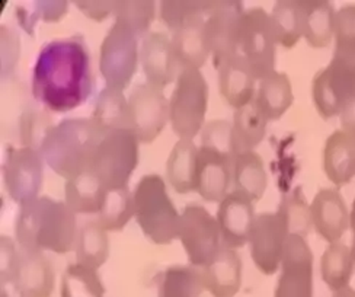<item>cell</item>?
Masks as SVG:
<instances>
[{
    "label": "cell",
    "mask_w": 355,
    "mask_h": 297,
    "mask_svg": "<svg viewBox=\"0 0 355 297\" xmlns=\"http://www.w3.org/2000/svg\"><path fill=\"white\" fill-rule=\"evenodd\" d=\"M92 89L91 56L82 38L53 40L40 50L31 91L41 105L51 112H69L85 103Z\"/></svg>",
    "instance_id": "obj_1"
},
{
    "label": "cell",
    "mask_w": 355,
    "mask_h": 297,
    "mask_svg": "<svg viewBox=\"0 0 355 297\" xmlns=\"http://www.w3.org/2000/svg\"><path fill=\"white\" fill-rule=\"evenodd\" d=\"M15 233L24 249L67 254L76 239V213L67 203L35 198L21 205Z\"/></svg>",
    "instance_id": "obj_2"
},
{
    "label": "cell",
    "mask_w": 355,
    "mask_h": 297,
    "mask_svg": "<svg viewBox=\"0 0 355 297\" xmlns=\"http://www.w3.org/2000/svg\"><path fill=\"white\" fill-rule=\"evenodd\" d=\"M105 133L94 118H67L49 130L40 153L55 173L70 180L89 169Z\"/></svg>",
    "instance_id": "obj_3"
},
{
    "label": "cell",
    "mask_w": 355,
    "mask_h": 297,
    "mask_svg": "<svg viewBox=\"0 0 355 297\" xmlns=\"http://www.w3.org/2000/svg\"><path fill=\"white\" fill-rule=\"evenodd\" d=\"M135 210L143 233L155 244H171L178 237L180 214L166 194V185L159 175L141 178L135 191Z\"/></svg>",
    "instance_id": "obj_4"
},
{
    "label": "cell",
    "mask_w": 355,
    "mask_h": 297,
    "mask_svg": "<svg viewBox=\"0 0 355 297\" xmlns=\"http://www.w3.org/2000/svg\"><path fill=\"white\" fill-rule=\"evenodd\" d=\"M355 95V47H335L329 65L319 70L312 83V96L324 120L339 117Z\"/></svg>",
    "instance_id": "obj_5"
},
{
    "label": "cell",
    "mask_w": 355,
    "mask_h": 297,
    "mask_svg": "<svg viewBox=\"0 0 355 297\" xmlns=\"http://www.w3.org/2000/svg\"><path fill=\"white\" fill-rule=\"evenodd\" d=\"M278 40L270 13L262 8L243 12L239 22L238 54L259 82L275 70Z\"/></svg>",
    "instance_id": "obj_6"
},
{
    "label": "cell",
    "mask_w": 355,
    "mask_h": 297,
    "mask_svg": "<svg viewBox=\"0 0 355 297\" xmlns=\"http://www.w3.org/2000/svg\"><path fill=\"white\" fill-rule=\"evenodd\" d=\"M209 107V85L200 70L180 73L169 99V121L180 139H194L204 127Z\"/></svg>",
    "instance_id": "obj_7"
},
{
    "label": "cell",
    "mask_w": 355,
    "mask_h": 297,
    "mask_svg": "<svg viewBox=\"0 0 355 297\" xmlns=\"http://www.w3.org/2000/svg\"><path fill=\"white\" fill-rule=\"evenodd\" d=\"M139 143L132 130L118 128L107 131L87 171L92 172L107 189L125 187L137 165Z\"/></svg>",
    "instance_id": "obj_8"
},
{
    "label": "cell",
    "mask_w": 355,
    "mask_h": 297,
    "mask_svg": "<svg viewBox=\"0 0 355 297\" xmlns=\"http://www.w3.org/2000/svg\"><path fill=\"white\" fill-rule=\"evenodd\" d=\"M139 37L124 24L115 21L101 44L99 70L105 86L123 91L137 71L140 60Z\"/></svg>",
    "instance_id": "obj_9"
},
{
    "label": "cell",
    "mask_w": 355,
    "mask_h": 297,
    "mask_svg": "<svg viewBox=\"0 0 355 297\" xmlns=\"http://www.w3.org/2000/svg\"><path fill=\"white\" fill-rule=\"evenodd\" d=\"M178 237L184 245L189 264L197 269L209 264L223 246L217 219L198 204L185 207L180 216Z\"/></svg>",
    "instance_id": "obj_10"
},
{
    "label": "cell",
    "mask_w": 355,
    "mask_h": 297,
    "mask_svg": "<svg viewBox=\"0 0 355 297\" xmlns=\"http://www.w3.org/2000/svg\"><path fill=\"white\" fill-rule=\"evenodd\" d=\"M204 31L209 44L214 69L238 54L239 22L245 12L243 5L234 0L204 2Z\"/></svg>",
    "instance_id": "obj_11"
},
{
    "label": "cell",
    "mask_w": 355,
    "mask_h": 297,
    "mask_svg": "<svg viewBox=\"0 0 355 297\" xmlns=\"http://www.w3.org/2000/svg\"><path fill=\"white\" fill-rule=\"evenodd\" d=\"M128 107L131 130L139 142L152 143L169 120V102L162 87L152 83H139L130 92Z\"/></svg>",
    "instance_id": "obj_12"
},
{
    "label": "cell",
    "mask_w": 355,
    "mask_h": 297,
    "mask_svg": "<svg viewBox=\"0 0 355 297\" xmlns=\"http://www.w3.org/2000/svg\"><path fill=\"white\" fill-rule=\"evenodd\" d=\"M274 297H313V254L304 237L288 235Z\"/></svg>",
    "instance_id": "obj_13"
},
{
    "label": "cell",
    "mask_w": 355,
    "mask_h": 297,
    "mask_svg": "<svg viewBox=\"0 0 355 297\" xmlns=\"http://www.w3.org/2000/svg\"><path fill=\"white\" fill-rule=\"evenodd\" d=\"M42 155L34 147L10 148L3 165V181L13 201L24 205L38 198L42 187Z\"/></svg>",
    "instance_id": "obj_14"
},
{
    "label": "cell",
    "mask_w": 355,
    "mask_h": 297,
    "mask_svg": "<svg viewBox=\"0 0 355 297\" xmlns=\"http://www.w3.org/2000/svg\"><path fill=\"white\" fill-rule=\"evenodd\" d=\"M287 237L286 223L277 212L257 214L248 244L250 257L261 273L272 275L279 270Z\"/></svg>",
    "instance_id": "obj_15"
},
{
    "label": "cell",
    "mask_w": 355,
    "mask_h": 297,
    "mask_svg": "<svg viewBox=\"0 0 355 297\" xmlns=\"http://www.w3.org/2000/svg\"><path fill=\"white\" fill-rule=\"evenodd\" d=\"M5 283L13 285L18 297H50L54 289V270L41 251L21 248Z\"/></svg>",
    "instance_id": "obj_16"
},
{
    "label": "cell",
    "mask_w": 355,
    "mask_h": 297,
    "mask_svg": "<svg viewBox=\"0 0 355 297\" xmlns=\"http://www.w3.org/2000/svg\"><path fill=\"white\" fill-rule=\"evenodd\" d=\"M216 219L220 228L221 245L232 249L242 248L249 242L257 219L254 201L232 191L220 201Z\"/></svg>",
    "instance_id": "obj_17"
},
{
    "label": "cell",
    "mask_w": 355,
    "mask_h": 297,
    "mask_svg": "<svg viewBox=\"0 0 355 297\" xmlns=\"http://www.w3.org/2000/svg\"><path fill=\"white\" fill-rule=\"evenodd\" d=\"M140 63L147 83L159 87L168 86L181 73L172 49V41L164 33H149L141 40Z\"/></svg>",
    "instance_id": "obj_18"
},
{
    "label": "cell",
    "mask_w": 355,
    "mask_h": 297,
    "mask_svg": "<svg viewBox=\"0 0 355 297\" xmlns=\"http://www.w3.org/2000/svg\"><path fill=\"white\" fill-rule=\"evenodd\" d=\"M233 158L209 147L198 148L197 192L210 203H220L232 187Z\"/></svg>",
    "instance_id": "obj_19"
},
{
    "label": "cell",
    "mask_w": 355,
    "mask_h": 297,
    "mask_svg": "<svg viewBox=\"0 0 355 297\" xmlns=\"http://www.w3.org/2000/svg\"><path fill=\"white\" fill-rule=\"evenodd\" d=\"M312 221L316 233L324 241L339 242L349 229V210L341 192L334 188L318 191L312 204Z\"/></svg>",
    "instance_id": "obj_20"
},
{
    "label": "cell",
    "mask_w": 355,
    "mask_h": 297,
    "mask_svg": "<svg viewBox=\"0 0 355 297\" xmlns=\"http://www.w3.org/2000/svg\"><path fill=\"white\" fill-rule=\"evenodd\" d=\"M201 274L204 289L213 297H234L242 285V260L236 249L221 246Z\"/></svg>",
    "instance_id": "obj_21"
},
{
    "label": "cell",
    "mask_w": 355,
    "mask_h": 297,
    "mask_svg": "<svg viewBox=\"0 0 355 297\" xmlns=\"http://www.w3.org/2000/svg\"><path fill=\"white\" fill-rule=\"evenodd\" d=\"M217 71L220 94L232 108L241 110L252 103L258 80L239 56L229 58Z\"/></svg>",
    "instance_id": "obj_22"
},
{
    "label": "cell",
    "mask_w": 355,
    "mask_h": 297,
    "mask_svg": "<svg viewBox=\"0 0 355 297\" xmlns=\"http://www.w3.org/2000/svg\"><path fill=\"white\" fill-rule=\"evenodd\" d=\"M294 101L293 86L283 71L274 70L258 82L257 92L250 105L266 123L277 121L283 117Z\"/></svg>",
    "instance_id": "obj_23"
},
{
    "label": "cell",
    "mask_w": 355,
    "mask_h": 297,
    "mask_svg": "<svg viewBox=\"0 0 355 297\" xmlns=\"http://www.w3.org/2000/svg\"><path fill=\"white\" fill-rule=\"evenodd\" d=\"M323 169L328 180L344 187L355 176V139L343 130H336L324 143Z\"/></svg>",
    "instance_id": "obj_24"
},
{
    "label": "cell",
    "mask_w": 355,
    "mask_h": 297,
    "mask_svg": "<svg viewBox=\"0 0 355 297\" xmlns=\"http://www.w3.org/2000/svg\"><path fill=\"white\" fill-rule=\"evenodd\" d=\"M303 38L310 47H328L335 37L336 10L327 0H306L302 2Z\"/></svg>",
    "instance_id": "obj_25"
},
{
    "label": "cell",
    "mask_w": 355,
    "mask_h": 297,
    "mask_svg": "<svg viewBox=\"0 0 355 297\" xmlns=\"http://www.w3.org/2000/svg\"><path fill=\"white\" fill-rule=\"evenodd\" d=\"M204 24L205 19L192 24L173 33L171 38L172 49L181 71L187 69L200 70L209 60V57H211L205 38Z\"/></svg>",
    "instance_id": "obj_26"
},
{
    "label": "cell",
    "mask_w": 355,
    "mask_h": 297,
    "mask_svg": "<svg viewBox=\"0 0 355 297\" xmlns=\"http://www.w3.org/2000/svg\"><path fill=\"white\" fill-rule=\"evenodd\" d=\"M198 147L189 139H180L168 159L166 173L171 185L181 194L197 189Z\"/></svg>",
    "instance_id": "obj_27"
},
{
    "label": "cell",
    "mask_w": 355,
    "mask_h": 297,
    "mask_svg": "<svg viewBox=\"0 0 355 297\" xmlns=\"http://www.w3.org/2000/svg\"><path fill=\"white\" fill-rule=\"evenodd\" d=\"M233 191L250 201H258L266 189V172L262 158L257 152H243L233 158Z\"/></svg>",
    "instance_id": "obj_28"
},
{
    "label": "cell",
    "mask_w": 355,
    "mask_h": 297,
    "mask_svg": "<svg viewBox=\"0 0 355 297\" xmlns=\"http://www.w3.org/2000/svg\"><path fill=\"white\" fill-rule=\"evenodd\" d=\"M108 191L92 172L86 171L67 180L66 203L75 213H99Z\"/></svg>",
    "instance_id": "obj_29"
},
{
    "label": "cell",
    "mask_w": 355,
    "mask_h": 297,
    "mask_svg": "<svg viewBox=\"0 0 355 297\" xmlns=\"http://www.w3.org/2000/svg\"><path fill=\"white\" fill-rule=\"evenodd\" d=\"M355 269L351 246L339 242L329 244L320 261V273L324 285L331 291L343 290L349 286Z\"/></svg>",
    "instance_id": "obj_30"
},
{
    "label": "cell",
    "mask_w": 355,
    "mask_h": 297,
    "mask_svg": "<svg viewBox=\"0 0 355 297\" xmlns=\"http://www.w3.org/2000/svg\"><path fill=\"white\" fill-rule=\"evenodd\" d=\"M91 118L107 131L118 128L131 130L128 99L124 96V92L108 86L101 89Z\"/></svg>",
    "instance_id": "obj_31"
},
{
    "label": "cell",
    "mask_w": 355,
    "mask_h": 297,
    "mask_svg": "<svg viewBox=\"0 0 355 297\" xmlns=\"http://www.w3.org/2000/svg\"><path fill=\"white\" fill-rule=\"evenodd\" d=\"M266 123L252 105L234 110L232 121L234 153L252 152L266 135Z\"/></svg>",
    "instance_id": "obj_32"
},
{
    "label": "cell",
    "mask_w": 355,
    "mask_h": 297,
    "mask_svg": "<svg viewBox=\"0 0 355 297\" xmlns=\"http://www.w3.org/2000/svg\"><path fill=\"white\" fill-rule=\"evenodd\" d=\"M278 46L293 49L303 38V15L302 2L295 0H279L270 13Z\"/></svg>",
    "instance_id": "obj_33"
},
{
    "label": "cell",
    "mask_w": 355,
    "mask_h": 297,
    "mask_svg": "<svg viewBox=\"0 0 355 297\" xmlns=\"http://www.w3.org/2000/svg\"><path fill=\"white\" fill-rule=\"evenodd\" d=\"M110 252V242L107 230L99 221L85 223L78 235L76 242V260L78 264L96 270L107 261Z\"/></svg>",
    "instance_id": "obj_34"
},
{
    "label": "cell",
    "mask_w": 355,
    "mask_h": 297,
    "mask_svg": "<svg viewBox=\"0 0 355 297\" xmlns=\"http://www.w3.org/2000/svg\"><path fill=\"white\" fill-rule=\"evenodd\" d=\"M201 269L171 266L160 277L159 297H200L204 291Z\"/></svg>",
    "instance_id": "obj_35"
},
{
    "label": "cell",
    "mask_w": 355,
    "mask_h": 297,
    "mask_svg": "<svg viewBox=\"0 0 355 297\" xmlns=\"http://www.w3.org/2000/svg\"><path fill=\"white\" fill-rule=\"evenodd\" d=\"M135 214V194H131L125 185L107 192L105 201L98 213V221L105 230L116 232L121 230Z\"/></svg>",
    "instance_id": "obj_36"
},
{
    "label": "cell",
    "mask_w": 355,
    "mask_h": 297,
    "mask_svg": "<svg viewBox=\"0 0 355 297\" xmlns=\"http://www.w3.org/2000/svg\"><path fill=\"white\" fill-rule=\"evenodd\" d=\"M277 213L286 223L288 235L306 237V235L313 229L312 210H310V205L304 200L300 189H294L290 194L284 196Z\"/></svg>",
    "instance_id": "obj_37"
},
{
    "label": "cell",
    "mask_w": 355,
    "mask_h": 297,
    "mask_svg": "<svg viewBox=\"0 0 355 297\" xmlns=\"http://www.w3.org/2000/svg\"><path fill=\"white\" fill-rule=\"evenodd\" d=\"M115 21L128 26L139 38H144L156 18V5L150 0H123L115 2Z\"/></svg>",
    "instance_id": "obj_38"
},
{
    "label": "cell",
    "mask_w": 355,
    "mask_h": 297,
    "mask_svg": "<svg viewBox=\"0 0 355 297\" xmlns=\"http://www.w3.org/2000/svg\"><path fill=\"white\" fill-rule=\"evenodd\" d=\"M103 289L95 270L73 264L62 278V297H103Z\"/></svg>",
    "instance_id": "obj_39"
},
{
    "label": "cell",
    "mask_w": 355,
    "mask_h": 297,
    "mask_svg": "<svg viewBox=\"0 0 355 297\" xmlns=\"http://www.w3.org/2000/svg\"><path fill=\"white\" fill-rule=\"evenodd\" d=\"M160 19L172 33L205 19L204 2L197 0H165L160 3Z\"/></svg>",
    "instance_id": "obj_40"
},
{
    "label": "cell",
    "mask_w": 355,
    "mask_h": 297,
    "mask_svg": "<svg viewBox=\"0 0 355 297\" xmlns=\"http://www.w3.org/2000/svg\"><path fill=\"white\" fill-rule=\"evenodd\" d=\"M201 146L213 148L227 156H236L233 148L232 123L226 120H213L205 123L201 130Z\"/></svg>",
    "instance_id": "obj_41"
},
{
    "label": "cell",
    "mask_w": 355,
    "mask_h": 297,
    "mask_svg": "<svg viewBox=\"0 0 355 297\" xmlns=\"http://www.w3.org/2000/svg\"><path fill=\"white\" fill-rule=\"evenodd\" d=\"M335 47H355V5L336 10Z\"/></svg>",
    "instance_id": "obj_42"
},
{
    "label": "cell",
    "mask_w": 355,
    "mask_h": 297,
    "mask_svg": "<svg viewBox=\"0 0 355 297\" xmlns=\"http://www.w3.org/2000/svg\"><path fill=\"white\" fill-rule=\"evenodd\" d=\"M76 6L94 21H105L110 15H114L115 2H76Z\"/></svg>",
    "instance_id": "obj_43"
},
{
    "label": "cell",
    "mask_w": 355,
    "mask_h": 297,
    "mask_svg": "<svg viewBox=\"0 0 355 297\" xmlns=\"http://www.w3.org/2000/svg\"><path fill=\"white\" fill-rule=\"evenodd\" d=\"M339 121H341V130L355 139V95L339 114Z\"/></svg>",
    "instance_id": "obj_44"
},
{
    "label": "cell",
    "mask_w": 355,
    "mask_h": 297,
    "mask_svg": "<svg viewBox=\"0 0 355 297\" xmlns=\"http://www.w3.org/2000/svg\"><path fill=\"white\" fill-rule=\"evenodd\" d=\"M349 229L352 232V244H351V252L354 257V262H355V200L352 203V207L349 210Z\"/></svg>",
    "instance_id": "obj_45"
},
{
    "label": "cell",
    "mask_w": 355,
    "mask_h": 297,
    "mask_svg": "<svg viewBox=\"0 0 355 297\" xmlns=\"http://www.w3.org/2000/svg\"><path fill=\"white\" fill-rule=\"evenodd\" d=\"M334 297H355V290L348 286V287H345L343 290L334 291Z\"/></svg>",
    "instance_id": "obj_46"
}]
</instances>
